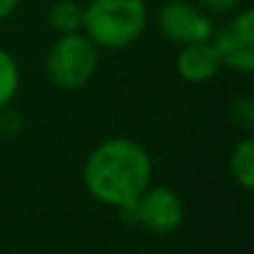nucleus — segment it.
Wrapping results in <instances>:
<instances>
[{
	"label": "nucleus",
	"mask_w": 254,
	"mask_h": 254,
	"mask_svg": "<svg viewBox=\"0 0 254 254\" xmlns=\"http://www.w3.org/2000/svg\"><path fill=\"white\" fill-rule=\"evenodd\" d=\"M155 182V162L147 147L127 135L102 140L85 160L82 185L87 194L112 209L135 202Z\"/></svg>",
	"instance_id": "1"
},
{
	"label": "nucleus",
	"mask_w": 254,
	"mask_h": 254,
	"mask_svg": "<svg viewBox=\"0 0 254 254\" xmlns=\"http://www.w3.org/2000/svg\"><path fill=\"white\" fill-rule=\"evenodd\" d=\"M197 5L212 18H227L244 5V0H197Z\"/></svg>",
	"instance_id": "12"
},
{
	"label": "nucleus",
	"mask_w": 254,
	"mask_h": 254,
	"mask_svg": "<svg viewBox=\"0 0 254 254\" xmlns=\"http://www.w3.org/2000/svg\"><path fill=\"white\" fill-rule=\"evenodd\" d=\"M48 25L55 35L82 33V5L77 0H55L48 8Z\"/></svg>",
	"instance_id": "9"
},
{
	"label": "nucleus",
	"mask_w": 254,
	"mask_h": 254,
	"mask_svg": "<svg viewBox=\"0 0 254 254\" xmlns=\"http://www.w3.org/2000/svg\"><path fill=\"white\" fill-rule=\"evenodd\" d=\"M18 90H20V65L10 50L0 48V107L13 105Z\"/></svg>",
	"instance_id": "10"
},
{
	"label": "nucleus",
	"mask_w": 254,
	"mask_h": 254,
	"mask_svg": "<svg viewBox=\"0 0 254 254\" xmlns=\"http://www.w3.org/2000/svg\"><path fill=\"white\" fill-rule=\"evenodd\" d=\"M127 227H140L150 234L167 237L177 232L185 222V202L167 185H150L135 202L117 209Z\"/></svg>",
	"instance_id": "4"
},
{
	"label": "nucleus",
	"mask_w": 254,
	"mask_h": 254,
	"mask_svg": "<svg viewBox=\"0 0 254 254\" xmlns=\"http://www.w3.org/2000/svg\"><path fill=\"white\" fill-rule=\"evenodd\" d=\"M18 8H20V0H0V23L10 20Z\"/></svg>",
	"instance_id": "14"
},
{
	"label": "nucleus",
	"mask_w": 254,
	"mask_h": 254,
	"mask_svg": "<svg viewBox=\"0 0 254 254\" xmlns=\"http://www.w3.org/2000/svg\"><path fill=\"white\" fill-rule=\"evenodd\" d=\"M145 0H90L82 5V33L100 50H125L147 30Z\"/></svg>",
	"instance_id": "2"
},
{
	"label": "nucleus",
	"mask_w": 254,
	"mask_h": 254,
	"mask_svg": "<svg viewBox=\"0 0 254 254\" xmlns=\"http://www.w3.org/2000/svg\"><path fill=\"white\" fill-rule=\"evenodd\" d=\"M100 67V48L85 33L58 35L45 55V75L60 90H82Z\"/></svg>",
	"instance_id": "3"
},
{
	"label": "nucleus",
	"mask_w": 254,
	"mask_h": 254,
	"mask_svg": "<svg viewBox=\"0 0 254 254\" xmlns=\"http://www.w3.org/2000/svg\"><path fill=\"white\" fill-rule=\"evenodd\" d=\"M157 28L167 43L182 48L209 40L217 25L194 0H165L157 10Z\"/></svg>",
	"instance_id": "6"
},
{
	"label": "nucleus",
	"mask_w": 254,
	"mask_h": 254,
	"mask_svg": "<svg viewBox=\"0 0 254 254\" xmlns=\"http://www.w3.org/2000/svg\"><path fill=\"white\" fill-rule=\"evenodd\" d=\"M227 170L239 190L249 192L254 187V140L249 135H244L232 147V152L227 157Z\"/></svg>",
	"instance_id": "8"
},
{
	"label": "nucleus",
	"mask_w": 254,
	"mask_h": 254,
	"mask_svg": "<svg viewBox=\"0 0 254 254\" xmlns=\"http://www.w3.org/2000/svg\"><path fill=\"white\" fill-rule=\"evenodd\" d=\"M23 130V117L18 110H13L10 105L0 107V135L3 137H15Z\"/></svg>",
	"instance_id": "13"
},
{
	"label": "nucleus",
	"mask_w": 254,
	"mask_h": 254,
	"mask_svg": "<svg viewBox=\"0 0 254 254\" xmlns=\"http://www.w3.org/2000/svg\"><path fill=\"white\" fill-rule=\"evenodd\" d=\"M175 67H177V75L185 82L207 85L219 75L222 63L217 58V50H214L212 40H202V43L182 45L177 58H175Z\"/></svg>",
	"instance_id": "7"
},
{
	"label": "nucleus",
	"mask_w": 254,
	"mask_h": 254,
	"mask_svg": "<svg viewBox=\"0 0 254 254\" xmlns=\"http://www.w3.org/2000/svg\"><path fill=\"white\" fill-rule=\"evenodd\" d=\"M212 45L222 63V70H232L237 75L254 72V10L239 8L227 15V23L214 28Z\"/></svg>",
	"instance_id": "5"
},
{
	"label": "nucleus",
	"mask_w": 254,
	"mask_h": 254,
	"mask_svg": "<svg viewBox=\"0 0 254 254\" xmlns=\"http://www.w3.org/2000/svg\"><path fill=\"white\" fill-rule=\"evenodd\" d=\"M229 120H232V125L239 127L244 135L252 132V127H254V100H252V95H239L237 100H232Z\"/></svg>",
	"instance_id": "11"
}]
</instances>
